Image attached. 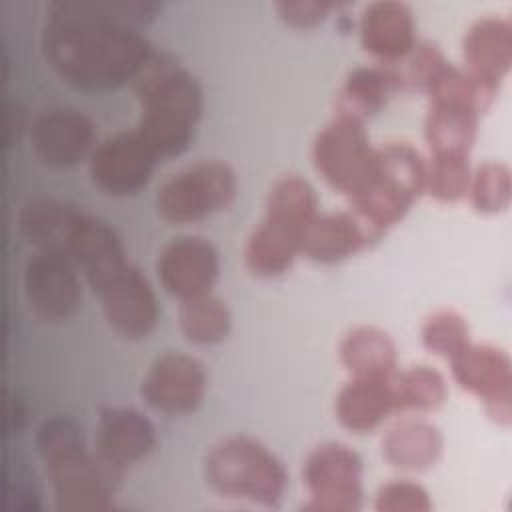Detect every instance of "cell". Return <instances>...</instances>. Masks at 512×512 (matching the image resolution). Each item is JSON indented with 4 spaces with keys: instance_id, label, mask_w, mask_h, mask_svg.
<instances>
[{
    "instance_id": "cell-1",
    "label": "cell",
    "mask_w": 512,
    "mask_h": 512,
    "mask_svg": "<svg viewBox=\"0 0 512 512\" xmlns=\"http://www.w3.org/2000/svg\"><path fill=\"white\" fill-rule=\"evenodd\" d=\"M160 8L150 0H52L40 28V52L70 86L114 90L134 82L152 58L140 28Z\"/></svg>"
},
{
    "instance_id": "cell-2",
    "label": "cell",
    "mask_w": 512,
    "mask_h": 512,
    "mask_svg": "<svg viewBox=\"0 0 512 512\" xmlns=\"http://www.w3.org/2000/svg\"><path fill=\"white\" fill-rule=\"evenodd\" d=\"M34 450L50 482L56 510L94 512L112 506L120 474L86 446L82 428L70 416L44 418L34 430Z\"/></svg>"
},
{
    "instance_id": "cell-3",
    "label": "cell",
    "mask_w": 512,
    "mask_h": 512,
    "mask_svg": "<svg viewBox=\"0 0 512 512\" xmlns=\"http://www.w3.org/2000/svg\"><path fill=\"white\" fill-rule=\"evenodd\" d=\"M140 112L138 136L156 158L180 156L194 138L204 92L198 78L168 54H152L134 80Z\"/></svg>"
},
{
    "instance_id": "cell-4",
    "label": "cell",
    "mask_w": 512,
    "mask_h": 512,
    "mask_svg": "<svg viewBox=\"0 0 512 512\" xmlns=\"http://www.w3.org/2000/svg\"><path fill=\"white\" fill-rule=\"evenodd\" d=\"M202 474L220 498L274 508L280 504L288 474L280 458L260 440L232 434L216 440L204 454Z\"/></svg>"
},
{
    "instance_id": "cell-5",
    "label": "cell",
    "mask_w": 512,
    "mask_h": 512,
    "mask_svg": "<svg viewBox=\"0 0 512 512\" xmlns=\"http://www.w3.org/2000/svg\"><path fill=\"white\" fill-rule=\"evenodd\" d=\"M424 184L426 160L422 154L408 142H386L376 148L366 180L350 198V210L382 238L406 216L424 192Z\"/></svg>"
},
{
    "instance_id": "cell-6",
    "label": "cell",
    "mask_w": 512,
    "mask_h": 512,
    "mask_svg": "<svg viewBox=\"0 0 512 512\" xmlns=\"http://www.w3.org/2000/svg\"><path fill=\"white\" fill-rule=\"evenodd\" d=\"M238 192L236 172L222 160H200L170 174L156 190L158 214L170 224H190L224 210Z\"/></svg>"
},
{
    "instance_id": "cell-7",
    "label": "cell",
    "mask_w": 512,
    "mask_h": 512,
    "mask_svg": "<svg viewBox=\"0 0 512 512\" xmlns=\"http://www.w3.org/2000/svg\"><path fill=\"white\" fill-rule=\"evenodd\" d=\"M78 272L64 250L34 248L22 268V294L32 316L44 324L74 318L82 302Z\"/></svg>"
},
{
    "instance_id": "cell-8",
    "label": "cell",
    "mask_w": 512,
    "mask_h": 512,
    "mask_svg": "<svg viewBox=\"0 0 512 512\" xmlns=\"http://www.w3.org/2000/svg\"><path fill=\"white\" fill-rule=\"evenodd\" d=\"M362 458L344 442H322L302 464L306 510L354 512L362 506Z\"/></svg>"
},
{
    "instance_id": "cell-9",
    "label": "cell",
    "mask_w": 512,
    "mask_h": 512,
    "mask_svg": "<svg viewBox=\"0 0 512 512\" xmlns=\"http://www.w3.org/2000/svg\"><path fill=\"white\" fill-rule=\"evenodd\" d=\"M376 148L362 122L334 116L318 130L312 142V162L324 182L352 198L366 180Z\"/></svg>"
},
{
    "instance_id": "cell-10",
    "label": "cell",
    "mask_w": 512,
    "mask_h": 512,
    "mask_svg": "<svg viewBox=\"0 0 512 512\" xmlns=\"http://www.w3.org/2000/svg\"><path fill=\"white\" fill-rule=\"evenodd\" d=\"M158 158L136 130H120L100 140L88 156L94 186L108 196H130L142 190Z\"/></svg>"
},
{
    "instance_id": "cell-11",
    "label": "cell",
    "mask_w": 512,
    "mask_h": 512,
    "mask_svg": "<svg viewBox=\"0 0 512 512\" xmlns=\"http://www.w3.org/2000/svg\"><path fill=\"white\" fill-rule=\"evenodd\" d=\"M452 378L476 396L488 416L502 426L512 420V368L508 354L492 344L470 342L450 360Z\"/></svg>"
},
{
    "instance_id": "cell-12",
    "label": "cell",
    "mask_w": 512,
    "mask_h": 512,
    "mask_svg": "<svg viewBox=\"0 0 512 512\" xmlns=\"http://www.w3.org/2000/svg\"><path fill=\"white\" fill-rule=\"evenodd\" d=\"M28 142L44 166L66 170L94 150V124L76 108L50 106L28 124Z\"/></svg>"
},
{
    "instance_id": "cell-13",
    "label": "cell",
    "mask_w": 512,
    "mask_h": 512,
    "mask_svg": "<svg viewBox=\"0 0 512 512\" xmlns=\"http://www.w3.org/2000/svg\"><path fill=\"white\" fill-rule=\"evenodd\" d=\"M220 260L212 242L196 234L170 238L156 258V276L162 288L182 300L208 294L218 278Z\"/></svg>"
},
{
    "instance_id": "cell-14",
    "label": "cell",
    "mask_w": 512,
    "mask_h": 512,
    "mask_svg": "<svg viewBox=\"0 0 512 512\" xmlns=\"http://www.w3.org/2000/svg\"><path fill=\"white\" fill-rule=\"evenodd\" d=\"M60 250L70 256L96 294L130 264L118 234L104 220L84 210L74 218Z\"/></svg>"
},
{
    "instance_id": "cell-15",
    "label": "cell",
    "mask_w": 512,
    "mask_h": 512,
    "mask_svg": "<svg viewBox=\"0 0 512 512\" xmlns=\"http://www.w3.org/2000/svg\"><path fill=\"white\" fill-rule=\"evenodd\" d=\"M206 370L200 360L184 352H164L148 366L140 394L162 414H188L204 398Z\"/></svg>"
},
{
    "instance_id": "cell-16",
    "label": "cell",
    "mask_w": 512,
    "mask_h": 512,
    "mask_svg": "<svg viewBox=\"0 0 512 512\" xmlns=\"http://www.w3.org/2000/svg\"><path fill=\"white\" fill-rule=\"evenodd\" d=\"M106 324L126 340L146 338L158 322V300L148 278L128 264L98 292Z\"/></svg>"
},
{
    "instance_id": "cell-17",
    "label": "cell",
    "mask_w": 512,
    "mask_h": 512,
    "mask_svg": "<svg viewBox=\"0 0 512 512\" xmlns=\"http://www.w3.org/2000/svg\"><path fill=\"white\" fill-rule=\"evenodd\" d=\"M156 444L152 422L130 406H102L98 410L94 452L98 458L118 472L140 462Z\"/></svg>"
},
{
    "instance_id": "cell-18",
    "label": "cell",
    "mask_w": 512,
    "mask_h": 512,
    "mask_svg": "<svg viewBox=\"0 0 512 512\" xmlns=\"http://www.w3.org/2000/svg\"><path fill=\"white\" fill-rule=\"evenodd\" d=\"M358 36L378 64H398L418 42L414 12L398 0L370 2L360 14Z\"/></svg>"
},
{
    "instance_id": "cell-19",
    "label": "cell",
    "mask_w": 512,
    "mask_h": 512,
    "mask_svg": "<svg viewBox=\"0 0 512 512\" xmlns=\"http://www.w3.org/2000/svg\"><path fill=\"white\" fill-rule=\"evenodd\" d=\"M380 240L352 210L318 212L304 232L300 254L318 264L342 262Z\"/></svg>"
},
{
    "instance_id": "cell-20",
    "label": "cell",
    "mask_w": 512,
    "mask_h": 512,
    "mask_svg": "<svg viewBox=\"0 0 512 512\" xmlns=\"http://www.w3.org/2000/svg\"><path fill=\"white\" fill-rule=\"evenodd\" d=\"M466 72L482 86L498 92L512 64V26L502 16H484L464 34Z\"/></svg>"
},
{
    "instance_id": "cell-21",
    "label": "cell",
    "mask_w": 512,
    "mask_h": 512,
    "mask_svg": "<svg viewBox=\"0 0 512 512\" xmlns=\"http://www.w3.org/2000/svg\"><path fill=\"white\" fill-rule=\"evenodd\" d=\"M400 90H404V84L396 64L356 66L346 74L336 94L334 116L352 118L364 124Z\"/></svg>"
},
{
    "instance_id": "cell-22",
    "label": "cell",
    "mask_w": 512,
    "mask_h": 512,
    "mask_svg": "<svg viewBox=\"0 0 512 512\" xmlns=\"http://www.w3.org/2000/svg\"><path fill=\"white\" fill-rule=\"evenodd\" d=\"M334 412L338 422L356 434L378 428L396 412L390 376L388 378H350L336 394Z\"/></svg>"
},
{
    "instance_id": "cell-23",
    "label": "cell",
    "mask_w": 512,
    "mask_h": 512,
    "mask_svg": "<svg viewBox=\"0 0 512 512\" xmlns=\"http://www.w3.org/2000/svg\"><path fill=\"white\" fill-rule=\"evenodd\" d=\"M380 448L390 466L408 472H422L440 460L444 438L432 422L406 418L386 430Z\"/></svg>"
},
{
    "instance_id": "cell-24",
    "label": "cell",
    "mask_w": 512,
    "mask_h": 512,
    "mask_svg": "<svg viewBox=\"0 0 512 512\" xmlns=\"http://www.w3.org/2000/svg\"><path fill=\"white\" fill-rule=\"evenodd\" d=\"M480 114V110L466 104L428 102L424 138L430 156H470Z\"/></svg>"
},
{
    "instance_id": "cell-25",
    "label": "cell",
    "mask_w": 512,
    "mask_h": 512,
    "mask_svg": "<svg viewBox=\"0 0 512 512\" xmlns=\"http://www.w3.org/2000/svg\"><path fill=\"white\" fill-rule=\"evenodd\" d=\"M338 356L352 378H388L398 370L396 344L378 326L350 328L340 340Z\"/></svg>"
},
{
    "instance_id": "cell-26",
    "label": "cell",
    "mask_w": 512,
    "mask_h": 512,
    "mask_svg": "<svg viewBox=\"0 0 512 512\" xmlns=\"http://www.w3.org/2000/svg\"><path fill=\"white\" fill-rule=\"evenodd\" d=\"M316 214L318 198L312 184L298 174H284L268 190L262 220L294 234L302 246L304 232Z\"/></svg>"
},
{
    "instance_id": "cell-27",
    "label": "cell",
    "mask_w": 512,
    "mask_h": 512,
    "mask_svg": "<svg viewBox=\"0 0 512 512\" xmlns=\"http://www.w3.org/2000/svg\"><path fill=\"white\" fill-rule=\"evenodd\" d=\"M82 208L62 198H32L16 214V232L32 248H60Z\"/></svg>"
},
{
    "instance_id": "cell-28",
    "label": "cell",
    "mask_w": 512,
    "mask_h": 512,
    "mask_svg": "<svg viewBox=\"0 0 512 512\" xmlns=\"http://www.w3.org/2000/svg\"><path fill=\"white\" fill-rule=\"evenodd\" d=\"M300 254V240L260 220L244 246L246 268L260 278L284 274Z\"/></svg>"
},
{
    "instance_id": "cell-29",
    "label": "cell",
    "mask_w": 512,
    "mask_h": 512,
    "mask_svg": "<svg viewBox=\"0 0 512 512\" xmlns=\"http://www.w3.org/2000/svg\"><path fill=\"white\" fill-rule=\"evenodd\" d=\"M396 412H430L436 410L448 394L444 376L428 366L416 364L396 370L390 376Z\"/></svg>"
},
{
    "instance_id": "cell-30",
    "label": "cell",
    "mask_w": 512,
    "mask_h": 512,
    "mask_svg": "<svg viewBox=\"0 0 512 512\" xmlns=\"http://www.w3.org/2000/svg\"><path fill=\"white\" fill-rule=\"evenodd\" d=\"M230 310L212 292L180 302L178 324L184 338L198 346L222 342L230 332Z\"/></svg>"
},
{
    "instance_id": "cell-31",
    "label": "cell",
    "mask_w": 512,
    "mask_h": 512,
    "mask_svg": "<svg viewBox=\"0 0 512 512\" xmlns=\"http://www.w3.org/2000/svg\"><path fill=\"white\" fill-rule=\"evenodd\" d=\"M420 340L428 352L450 362L470 344V328L458 312L440 308L424 318Z\"/></svg>"
},
{
    "instance_id": "cell-32",
    "label": "cell",
    "mask_w": 512,
    "mask_h": 512,
    "mask_svg": "<svg viewBox=\"0 0 512 512\" xmlns=\"http://www.w3.org/2000/svg\"><path fill=\"white\" fill-rule=\"evenodd\" d=\"M468 198L476 212L498 214L510 206L512 176L502 162H486L470 174Z\"/></svg>"
},
{
    "instance_id": "cell-33",
    "label": "cell",
    "mask_w": 512,
    "mask_h": 512,
    "mask_svg": "<svg viewBox=\"0 0 512 512\" xmlns=\"http://www.w3.org/2000/svg\"><path fill=\"white\" fill-rule=\"evenodd\" d=\"M470 174L468 156H430V162H426L424 192L444 204L458 202L468 192Z\"/></svg>"
},
{
    "instance_id": "cell-34",
    "label": "cell",
    "mask_w": 512,
    "mask_h": 512,
    "mask_svg": "<svg viewBox=\"0 0 512 512\" xmlns=\"http://www.w3.org/2000/svg\"><path fill=\"white\" fill-rule=\"evenodd\" d=\"M374 508L378 512H428L432 508V500L418 482L392 480L378 488Z\"/></svg>"
},
{
    "instance_id": "cell-35",
    "label": "cell",
    "mask_w": 512,
    "mask_h": 512,
    "mask_svg": "<svg viewBox=\"0 0 512 512\" xmlns=\"http://www.w3.org/2000/svg\"><path fill=\"white\" fill-rule=\"evenodd\" d=\"M342 6L344 4L326 0H282L274 4L278 16L294 28H314L322 24L330 16V12Z\"/></svg>"
}]
</instances>
